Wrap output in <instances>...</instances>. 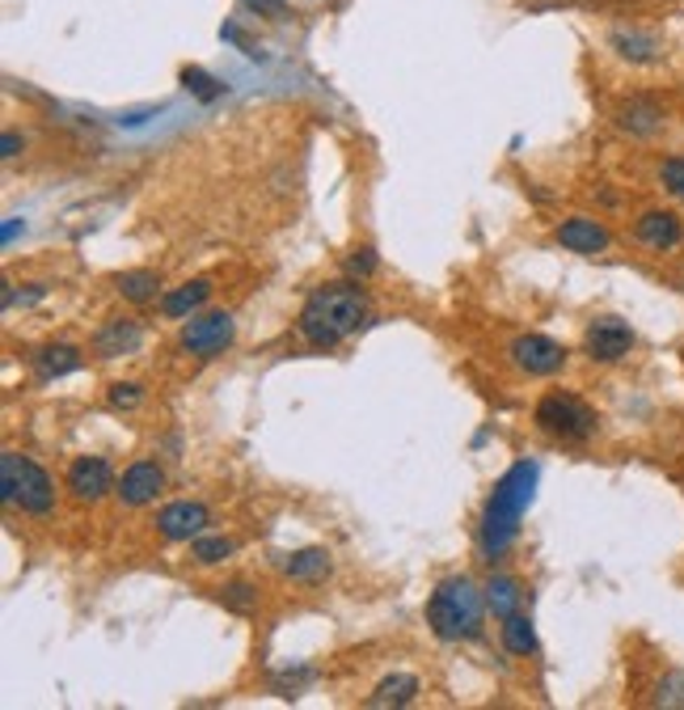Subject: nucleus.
Returning a JSON list of instances; mask_svg holds the SVG:
<instances>
[{
	"mask_svg": "<svg viewBox=\"0 0 684 710\" xmlns=\"http://www.w3.org/2000/svg\"><path fill=\"white\" fill-rule=\"evenodd\" d=\"M368 317L364 292L355 284L317 288L301 309V334L313 347H338L347 334H355Z\"/></svg>",
	"mask_w": 684,
	"mask_h": 710,
	"instance_id": "nucleus-1",
	"label": "nucleus"
},
{
	"mask_svg": "<svg viewBox=\"0 0 684 710\" xmlns=\"http://www.w3.org/2000/svg\"><path fill=\"white\" fill-rule=\"evenodd\" d=\"M482 609H486V596L477 592L470 575H452L440 588L431 592L427 601V622L440 639L461 643V639H477L482 635Z\"/></svg>",
	"mask_w": 684,
	"mask_h": 710,
	"instance_id": "nucleus-2",
	"label": "nucleus"
},
{
	"mask_svg": "<svg viewBox=\"0 0 684 710\" xmlns=\"http://www.w3.org/2000/svg\"><path fill=\"white\" fill-rule=\"evenodd\" d=\"M0 499L18 503L30 516H51L55 482H51V473L39 461H30L22 452H4V461H0Z\"/></svg>",
	"mask_w": 684,
	"mask_h": 710,
	"instance_id": "nucleus-3",
	"label": "nucleus"
},
{
	"mask_svg": "<svg viewBox=\"0 0 684 710\" xmlns=\"http://www.w3.org/2000/svg\"><path fill=\"white\" fill-rule=\"evenodd\" d=\"M528 499H533V470H528V466H516V470L498 482L495 499H491V508H486V524H482L486 554H498L503 545L516 537L519 512L528 508Z\"/></svg>",
	"mask_w": 684,
	"mask_h": 710,
	"instance_id": "nucleus-4",
	"label": "nucleus"
},
{
	"mask_svg": "<svg viewBox=\"0 0 684 710\" xmlns=\"http://www.w3.org/2000/svg\"><path fill=\"white\" fill-rule=\"evenodd\" d=\"M537 427H541L545 436H554V440H562V445H583L596 436V410H591L583 398H575V394H545L541 403H537Z\"/></svg>",
	"mask_w": 684,
	"mask_h": 710,
	"instance_id": "nucleus-5",
	"label": "nucleus"
},
{
	"mask_svg": "<svg viewBox=\"0 0 684 710\" xmlns=\"http://www.w3.org/2000/svg\"><path fill=\"white\" fill-rule=\"evenodd\" d=\"M507 355H512V364H516L519 373H528V377H554V373L567 368V347L554 343L549 334H519L516 343L507 347Z\"/></svg>",
	"mask_w": 684,
	"mask_h": 710,
	"instance_id": "nucleus-6",
	"label": "nucleus"
},
{
	"mask_svg": "<svg viewBox=\"0 0 684 710\" xmlns=\"http://www.w3.org/2000/svg\"><path fill=\"white\" fill-rule=\"evenodd\" d=\"M233 313H203V317H190L182 334H178V347L187 355H215L233 343Z\"/></svg>",
	"mask_w": 684,
	"mask_h": 710,
	"instance_id": "nucleus-7",
	"label": "nucleus"
},
{
	"mask_svg": "<svg viewBox=\"0 0 684 710\" xmlns=\"http://www.w3.org/2000/svg\"><path fill=\"white\" fill-rule=\"evenodd\" d=\"M583 347H588L591 359L617 364V359H625V355L634 352V331L621 317H596L588 334H583Z\"/></svg>",
	"mask_w": 684,
	"mask_h": 710,
	"instance_id": "nucleus-8",
	"label": "nucleus"
},
{
	"mask_svg": "<svg viewBox=\"0 0 684 710\" xmlns=\"http://www.w3.org/2000/svg\"><path fill=\"white\" fill-rule=\"evenodd\" d=\"M208 521H212V512H208L203 503L178 499V503H166V508L157 512V533H161L166 542H194V537H203Z\"/></svg>",
	"mask_w": 684,
	"mask_h": 710,
	"instance_id": "nucleus-9",
	"label": "nucleus"
},
{
	"mask_svg": "<svg viewBox=\"0 0 684 710\" xmlns=\"http://www.w3.org/2000/svg\"><path fill=\"white\" fill-rule=\"evenodd\" d=\"M111 487H115V473L106 457H76L69 466V491L76 503H97Z\"/></svg>",
	"mask_w": 684,
	"mask_h": 710,
	"instance_id": "nucleus-10",
	"label": "nucleus"
},
{
	"mask_svg": "<svg viewBox=\"0 0 684 710\" xmlns=\"http://www.w3.org/2000/svg\"><path fill=\"white\" fill-rule=\"evenodd\" d=\"M161 491H166V470H161L157 461H136V466H127L115 487V495L123 499L127 508H144V503H152Z\"/></svg>",
	"mask_w": 684,
	"mask_h": 710,
	"instance_id": "nucleus-11",
	"label": "nucleus"
},
{
	"mask_svg": "<svg viewBox=\"0 0 684 710\" xmlns=\"http://www.w3.org/2000/svg\"><path fill=\"white\" fill-rule=\"evenodd\" d=\"M554 237H558V246L562 250H570V254H600V250H609V229L604 225H596L591 216H570V220H562L558 229H554Z\"/></svg>",
	"mask_w": 684,
	"mask_h": 710,
	"instance_id": "nucleus-12",
	"label": "nucleus"
},
{
	"mask_svg": "<svg viewBox=\"0 0 684 710\" xmlns=\"http://www.w3.org/2000/svg\"><path fill=\"white\" fill-rule=\"evenodd\" d=\"M634 233L642 246H651V250H676L684 241V225L676 212H663V208H655V212H642L634 225Z\"/></svg>",
	"mask_w": 684,
	"mask_h": 710,
	"instance_id": "nucleus-13",
	"label": "nucleus"
},
{
	"mask_svg": "<svg viewBox=\"0 0 684 710\" xmlns=\"http://www.w3.org/2000/svg\"><path fill=\"white\" fill-rule=\"evenodd\" d=\"M140 347V322H131V317H115V322H106L94 338V352L102 359H118V355L136 352Z\"/></svg>",
	"mask_w": 684,
	"mask_h": 710,
	"instance_id": "nucleus-14",
	"label": "nucleus"
},
{
	"mask_svg": "<svg viewBox=\"0 0 684 710\" xmlns=\"http://www.w3.org/2000/svg\"><path fill=\"white\" fill-rule=\"evenodd\" d=\"M617 123H621V132H630V136H651V132H660L663 111L655 102H646V97H630V102L617 111Z\"/></svg>",
	"mask_w": 684,
	"mask_h": 710,
	"instance_id": "nucleus-15",
	"label": "nucleus"
},
{
	"mask_svg": "<svg viewBox=\"0 0 684 710\" xmlns=\"http://www.w3.org/2000/svg\"><path fill=\"white\" fill-rule=\"evenodd\" d=\"M284 575L296 580V584H317V580L330 575V554L317 550V545H313V550H296V554L284 558Z\"/></svg>",
	"mask_w": 684,
	"mask_h": 710,
	"instance_id": "nucleus-16",
	"label": "nucleus"
},
{
	"mask_svg": "<svg viewBox=\"0 0 684 710\" xmlns=\"http://www.w3.org/2000/svg\"><path fill=\"white\" fill-rule=\"evenodd\" d=\"M30 364H34V373L43 380H55L81 368V352L69 347V343H55V347H39V352L30 355Z\"/></svg>",
	"mask_w": 684,
	"mask_h": 710,
	"instance_id": "nucleus-17",
	"label": "nucleus"
},
{
	"mask_svg": "<svg viewBox=\"0 0 684 710\" xmlns=\"http://www.w3.org/2000/svg\"><path fill=\"white\" fill-rule=\"evenodd\" d=\"M419 698V677H410V672H398V677H385L377 689H372V698H368V707H410Z\"/></svg>",
	"mask_w": 684,
	"mask_h": 710,
	"instance_id": "nucleus-18",
	"label": "nucleus"
},
{
	"mask_svg": "<svg viewBox=\"0 0 684 710\" xmlns=\"http://www.w3.org/2000/svg\"><path fill=\"white\" fill-rule=\"evenodd\" d=\"M208 296H212V284H208V280H190V284L173 288L166 301H161V313H166V317H190Z\"/></svg>",
	"mask_w": 684,
	"mask_h": 710,
	"instance_id": "nucleus-19",
	"label": "nucleus"
},
{
	"mask_svg": "<svg viewBox=\"0 0 684 710\" xmlns=\"http://www.w3.org/2000/svg\"><path fill=\"white\" fill-rule=\"evenodd\" d=\"M486 605L495 609V617H512L519 614V605H524V592L512 575H495L491 584H486Z\"/></svg>",
	"mask_w": 684,
	"mask_h": 710,
	"instance_id": "nucleus-20",
	"label": "nucleus"
},
{
	"mask_svg": "<svg viewBox=\"0 0 684 710\" xmlns=\"http://www.w3.org/2000/svg\"><path fill=\"white\" fill-rule=\"evenodd\" d=\"M503 647L512 656H533L537 651V635H533V622L524 614H512L503 617Z\"/></svg>",
	"mask_w": 684,
	"mask_h": 710,
	"instance_id": "nucleus-21",
	"label": "nucleus"
},
{
	"mask_svg": "<svg viewBox=\"0 0 684 710\" xmlns=\"http://www.w3.org/2000/svg\"><path fill=\"white\" fill-rule=\"evenodd\" d=\"M157 288H161V275H157V271H127V275H118V292H123L127 301H136V305L152 301Z\"/></svg>",
	"mask_w": 684,
	"mask_h": 710,
	"instance_id": "nucleus-22",
	"label": "nucleus"
},
{
	"mask_svg": "<svg viewBox=\"0 0 684 710\" xmlns=\"http://www.w3.org/2000/svg\"><path fill=\"white\" fill-rule=\"evenodd\" d=\"M220 601H224V609H233V614H250V609H259V588L250 584V580H229V584H220Z\"/></svg>",
	"mask_w": 684,
	"mask_h": 710,
	"instance_id": "nucleus-23",
	"label": "nucleus"
},
{
	"mask_svg": "<svg viewBox=\"0 0 684 710\" xmlns=\"http://www.w3.org/2000/svg\"><path fill=\"white\" fill-rule=\"evenodd\" d=\"M229 554H236V542L233 537H194L190 542V558L199 567H212V563H224Z\"/></svg>",
	"mask_w": 684,
	"mask_h": 710,
	"instance_id": "nucleus-24",
	"label": "nucleus"
},
{
	"mask_svg": "<svg viewBox=\"0 0 684 710\" xmlns=\"http://www.w3.org/2000/svg\"><path fill=\"white\" fill-rule=\"evenodd\" d=\"M613 48L625 55V60H655V51H660V43L655 39H646V34H634V30H617L613 34Z\"/></svg>",
	"mask_w": 684,
	"mask_h": 710,
	"instance_id": "nucleus-25",
	"label": "nucleus"
},
{
	"mask_svg": "<svg viewBox=\"0 0 684 710\" xmlns=\"http://www.w3.org/2000/svg\"><path fill=\"white\" fill-rule=\"evenodd\" d=\"M660 182H663V190H672L676 199H684V157H667V161H663Z\"/></svg>",
	"mask_w": 684,
	"mask_h": 710,
	"instance_id": "nucleus-26",
	"label": "nucleus"
},
{
	"mask_svg": "<svg viewBox=\"0 0 684 710\" xmlns=\"http://www.w3.org/2000/svg\"><path fill=\"white\" fill-rule=\"evenodd\" d=\"M144 389L140 385H131V380H118V385H111V406L115 410H131V406H140Z\"/></svg>",
	"mask_w": 684,
	"mask_h": 710,
	"instance_id": "nucleus-27",
	"label": "nucleus"
},
{
	"mask_svg": "<svg viewBox=\"0 0 684 710\" xmlns=\"http://www.w3.org/2000/svg\"><path fill=\"white\" fill-rule=\"evenodd\" d=\"M182 81H187V90H194L199 97H215V94H220V85H215L212 76H203L199 69H187V72H182Z\"/></svg>",
	"mask_w": 684,
	"mask_h": 710,
	"instance_id": "nucleus-28",
	"label": "nucleus"
},
{
	"mask_svg": "<svg viewBox=\"0 0 684 710\" xmlns=\"http://www.w3.org/2000/svg\"><path fill=\"white\" fill-rule=\"evenodd\" d=\"M660 702L663 707H684V677H672L660 686Z\"/></svg>",
	"mask_w": 684,
	"mask_h": 710,
	"instance_id": "nucleus-29",
	"label": "nucleus"
},
{
	"mask_svg": "<svg viewBox=\"0 0 684 710\" xmlns=\"http://www.w3.org/2000/svg\"><path fill=\"white\" fill-rule=\"evenodd\" d=\"M245 9H254V13H280L284 9V0H241Z\"/></svg>",
	"mask_w": 684,
	"mask_h": 710,
	"instance_id": "nucleus-30",
	"label": "nucleus"
},
{
	"mask_svg": "<svg viewBox=\"0 0 684 710\" xmlns=\"http://www.w3.org/2000/svg\"><path fill=\"white\" fill-rule=\"evenodd\" d=\"M377 259H372V250H359V259H351V271H372Z\"/></svg>",
	"mask_w": 684,
	"mask_h": 710,
	"instance_id": "nucleus-31",
	"label": "nucleus"
},
{
	"mask_svg": "<svg viewBox=\"0 0 684 710\" xmlns=\"http://www.w3.org/2000/svg\"><path fill=\"white\" fill-rule=\"evenodd\" d=\"M0 148H4V157H18V148H22V140H18L13 132H4V140H0Z\"/></svg>",
	"mask_w": 684,
	"mask_h": 710,
	"instance_id": "nucleus-32",
	"label": "nucleus"
}]
</instances>
